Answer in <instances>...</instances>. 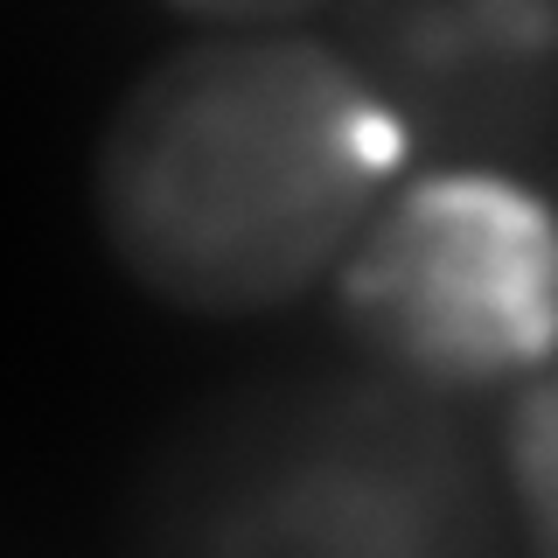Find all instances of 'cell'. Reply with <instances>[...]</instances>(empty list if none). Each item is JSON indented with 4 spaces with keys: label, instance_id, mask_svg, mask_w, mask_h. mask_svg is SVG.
Returning <instances> with one entry per match:
<instances>
[{
    "label": "cell",
    "instance_id": "1",
    "mask_svg": "<svg viewBox=\"0 0 558 558\" xmlns=\"http://www.w3.org/2000/svg\"><path fill=\"white\" fill-rule=\"evenodd\" d=\"M412 133L342 43L231 28L154 57L92 147V223L147 301L252 322L336 279Z\"/></svg>",
    "mask_w": 558,
    "mask_h": 558
},
{
    "label": "cell",
    "instance_id": "5",
    "mask_svg": "<svg viewBox=\"0 0 558 558\" xmlns=\"http://www.w3.org/2000/svg\"><path fill=\"white\" fill-rule=\"evenodd\" d=\"M502 496L537 551L558 558V363L517 384L502 412Z\"/></svg>",
    "mask_w": 558,
    "mask_h": 558
},
{
    "label": "cell",
    "instance_id": "3",
    "mask_svg": "<svg viewBox=\"0 0 558 558\" xmlns=\"http://www.w3.org/2000/svg\"><path fill=\"white\" fill-rule=\"evenodd\" d=\"M336 322L433 398L517 391L558 363V203L510 168H412L336 266Z\"/></svg>",
    "mask_w": 558,
    "mask_h": 558
},
{
    "label": "cell",
    "instance_id": "2",
    "mask_svg": "<svg viewBox=\"0 0 558 558\" xmlns=\"http://www.w3.org/2000/svg\"><path fill=\"white\" fill-rule=\"evenodd\" d=\"M496 482L418 384L287 377L217 398L161 447L140 496L174 551H496Z\"/></svg>",
    "mask_w": 558,
    "mask_h": 558
},
{
    "label": "cell",
    "instance_id": "6",
    "mask_svg": "<svg viewBox=\"0 0 558 558\" xmlns=\"http://www.w3.org/2000/svg\"><path fill=\"white\" fill-rule=\"evenodd\" d=\"M161 8L182 14V22H203V28L231 35V28H287V22H301V14L328 8V0H161Z\"/></svg>",
    "mask_w": 558,
    "mask_h": 558
},
{
    "label": "cell",
    "instance_id": "4",
    "mask_svg": "<svg viewBox=\"0 0 558 558\" xmlns=\"http://www.w3.org/2000/svg\"><path fill=\"white\" fill-rule=\"evenodd\" d=\"M342 49L418 168H517L558 126V0H342Z\"/></svg>",
    "mask_w": 558,
    "mask_h": 558
}]
</instances>
